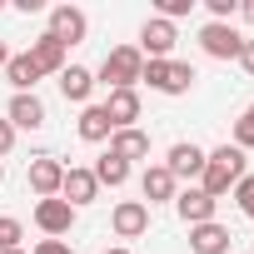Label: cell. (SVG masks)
Segmentation results:
<instances>
[{
    "label": "cell",
    "instance_id": "6da1fadb",
    "mask_svg": "<svg viewBox=\"0 0 254 254\" xmlns=\"http://www.w3.org/2000/svg\"><path fill=\"white\" fill-rule=\"evenodd\" d=\"M244 175H249V160H244V150H234V145H219V150H209V155H204L199 190H204L209 199H219V194H229V190H234Z\"/></svg>",
    "mask_w": 254,
    "mask_h": 254
},
{
    "label": "cell",
    "instance_id": "7a4b0ae2",
    "mask_svg": "<svg viewBox=\"0 0 254 254\" xmlns=\"http://www.w3.org/2000/svg\"><path fill=\"white\" fill-rule=\"evenodd\" d=\"M140 70H145V55H140L135 45H115V50L100 60L95 85H105V90H135V85H140Z\"/></svg>",
    "mask_w": 254,
    "mask_h": 254
},
{
    "label": "cell",
    "instance_id": "3957f363",
    "mask_svg": "<svg viewBox=\"0 0 254 254\" xmlns=\"http://www.w3.org/2000/svg\"><path fill=\"white\" fill-rule=\"evenodd\" d=\"M194 65H185V60H145V70H140V85H150V90H160V95H190L194 90Z\"/></svg>",
    "mask_w": 254,
    "mask_h": 254
},
{
    "label": "cell",
    "instance_id": "277c9868",
    "mask_svg": "<svg viewBox=\"0 0 254 254\" xmlns=\"http://www.w3.org/2000/svg\"><path fill=\"white\" fill-rule=\"evenodd\" d=\"M175 45H180V25H170V20H160V15H150L145 25H140V55L145 60H175Z\"/></svg>",
    "mask_w": 254,
    "mask_h": 254
},
{
    "label": "cell",
    "instance_id": "5b68a950",
    "mask_svg": "<svg viewBox=\"0 0 254 254\" xmlns=\"http://www.w3.org/2000/svg\"><path fill=\"white\" fill-rule=\"evenodd\" d=\"M45 35H55L65 50L70 45H80L85 35H90V15L80 10V5H50V30Z\"/></svg>",
    "mask_w": 254,
    "mask_h": 254
},
{
    "label": "cell",
    "instance_id": "8992f818",
    "mask_svg": "<svg viewBox=\"0 0 254 254\" xmlns=\"http://www.w3.org/2000/svg\"><path fill=\"white\" fill-rule=\"evenodd\" d=\"M60 199H65L70 209L95 204V199H100V180H95V170H90V165H70V170H65V185H60Z\"/></svg>",
    "mask_w": 254,
    "mask_h": 254
},
{
    "label": "cell",
    "instance_id": "52a82bcc",
    "mask_svg": "<svg viewBox=\"0 0 254 254\" xmlns=\"http://www.w3.org/2000/svg\"><path fill=\"white\" fill-rule=\"evenodd\" d=\"M75 214H80V209H70L60 194H55V199H40V204H35V229H40L45 239H65V234L75 229Z\"/></svg>",
    "mask_w": 254,
    "mask_h": 254
},
{
    "label": "cell",
    "instance_id": "ba28073f",
    "mask_svg": "<svg viewBox=\"0 0 254 254\" xmlns=\"http://www.w3.org/2000/svg\"><path fill=\"white\" fill-rule=\"evenodd\" d=\"M199 50L209 55V60H239V50H244V35L234 30V25H204L199 30Z\"/></svg>",
    "mask_w": 254,
    "mask_h": 254
},
{
    "label": "cell",
    "instance_id": "9c48e42d",
    "mask_svg": "<svg viewBox=\"0 0 254 254\" xmlns=\"http://www.w3.org/2000/svg\"><path fill=\"white\" fill-rule=\"evenodd\" d=\"M204 155H209L204 145H194V140H180V145H170V155H165L160 165H165L175 180H190V185H194V180H199V170H204Z\"/></svg>",
    "mask_w": 254,
    "mask_h": 254
},
{
    "label": "cell",
    "instance_id": "30bf717a",
    "mask_svg": "<svg viewBox=\"0 0 254 254\" xmlns=\"http://www.w3.org/2000/svg\"><path fill=\"white\" fill-rule=\"evenodd\" d=\"M110 229H115L120 239H140V234L150 229V204H145V199H120V204L110 209Z\"/></svg>",
    "mask_w": 254,
    "mask_h": 254
},
{
    "label": "cell",
    "instance_id": "8fae6325",
    "mask_svg": "<svg viewBox=\"0 0 254 254\" xmlns=\"http://www.w3.org/2000/svg\"><path fill=\"white\" fill-rule=\"evenodd\" d=\"M25 180H30V190H35L40 199H55L60 185H65V165H60L55 155H35L30 170H25Z\"/></svg>",
    "mask_w": 254,
    "mask_h": 254
},
{
    "label": "cell",
    "instance_id": "7c38bea8",
    "mask_svg": "<svg viewBox=\"0 0 254 254\" xmlns=\"http://www.w3.org/2000/svg\"><path fill=\"white\" fill-rule=\"evenodd\" d=\"M214 204H219V199H209L199 185H185V190L175 194V214H180L190 229H194V224H209V219H214Z\"/></svg>",
    "mask_w": 254,
    "mask_h": 254
},
{
    "label": "cell",
    "instance_id": "4fadbf2b",
    "mask_svg": "<svg viewBox=\"0 0 254 254\" xmlns=\"http://www.w3.org/2000/svg\"><path fill=\"white\" fill-rule=\"evenodd\" d=\"M140 194H145V204H175L180 180H175L165 165H145V175H140Z\"/></svg>",
    "mask_w": 254,
    "mask_h": 254
},
{
    "label": "cell",
    "instance_id": "5bb4252c",
    "mask_svg": "<svg viewBox=\"0 0 254 254\" xmlns=\"http://www.w3.org/2000/svg\"><path fill=\"white\" fill-rule=\"evenodd\" d=\"M5 120H10V130H45V100L40 95H10Z\"/></svg>",
    "mask_w": 254,
    "mask_h": 254
},
{
    "label": "cell",
    "instance_id": "9a60e30c",
    "mask_svg": "<svg viewBox=\"0 0 254 254\" xmlns=\"http://www.w3.org/2000/svg\"><path fill=\"white\" fill-rule=\"evenodd\" d=\"M105 115L115 130H135V120H140V90H110L105 95Z\"/></svg>",
    "mask_w": 254,
    "mask_h": 254
},
{
    "label": "cell",
    "instance_id": "2e32d148",
    "mask_svg": "<svg viewBox=\"0 0 254 254\" xmlns=\"http://www.w3.org/2000/svg\"><path fill=\"white\" fill-rule=\"evenodd\" d=\"M229 224L209 219V224H194L190 229V254H229Z\"/></svg>",
    "mask_w": 254,
    "mask_h": 254
},
{
    "label": "cell",
    "instance_id": "e0dca14e",
    "mask_svg": "<svg viewBox=\"0 0 254 254\" xmlns=\"http://www.w3.org/2000/svg\"><path fill=\"white\" fill-rule=\"evenodd\" d=\"M75 135H80L85 145H105V140L115 135V125H110L105 105H85V110H80V120H75Z\"/></svg>",
    "mask_w": 254,
    "mask_h": 254
},
{
    "label": "cell",
    "instance_id": "ac0fdd59",
    "mask_svg": "<svg viewBox=\"0 0 254 254\" xmlns=\"http://www.w3.org/2000/svg\"><path fill=\"white\" fill-rule=\"evenodd\" d=\"M30 60L40 65V75H60V70L70 65V50H65L55 35H40V40H30Z\"/></svg>",
    "mask_w": 254,
    "mask_h": 254
},
{
    "label": "cell",
    "instance_id": "d6986e66",
    "mask_svg": "<svg viewBox=\"0 0 254 254\" xmlns=\"http://www.w3.org/2000/svg\"><path fill=\"white\" fill-rule=\"evenodd\" d=\"M60 95H65L70 105H90V95H95V70L65 65V70H60Z\"/></svg>",
    "mask_w": 254,
    "mask_h": 254
},
{
    "label": "cell",
    "instance_id": "ffe728a7",
    "mask_svg": "<svg viewBox=\"0 0 254 254\" xmlns=\"http://www.w3.org/2000/svg\"><path fill=\"white\" fill-rule=\"evenodd\" d=\"M110 155H120L125 165L150 160V135L140 130V125H135V130H115V135H110Z\"/></svg>",
    "mask_w": 254,
    "mask_h": 254
},
{
    "label": "cell",
    "instance_id": "44dd1931",
    "mask_svg": "<svg viewBox=\"0 0 254 254\" xmlns=\"http://www.w3.org/2000/svg\"><path fill=\"white\" fill-rule=\"evenodd\" d=\"M0 75H5V80L15 85V95H35V85L45 80V75H40V65L30 60V50H25V55H10V65L0 70Z\"/></svg>",
    "mask_w": 254,
    "mask_h": 254
},
{
    "label": "cell",
    "instance_id": "7402d4cb",
    "mask_svg": "<svg viewBox=\"0 0 254 254\" xmlns=\"http://www.w3.org/2000/svg\"><path fill=\"white\" fill-rule=\"evenodd\" d=\"M90 170H95V180H100V190H105V185H110V190H120L125 180H130V165H125L120 155H110V150H105V155H100V160H95Z\"/></svg>",
    "mask_w": 254,
    "mask_h": 254
},
{
    "label": "cell",
    "instance_id": "603a6c76",
    "mask_svg": "<svg viewBox=\"0 0 254 254\" xmlns=\"http://www.w3.org/2000/svg\"><path fill=\"white\" fill-rule=\"evenodd\" d=\"M20 239H25V224H20L15 214H0V254H5V249H20Z\"/></svg>",
    "mask_w": 254,
    "mask_h": 254
},
{
    "label": "cell",
    "instance_id": "cb8c5ba5",
    "mask_svg": "<svg viewBox=\"0 0 254 254\" xmlns=\"http://www.w3.org/2000/svg\"><path fill=\"white\" fill-rule=\"evenodd\" d=\"M234 150H254V105H244V115L234 120Z\"/></svg>",
    "mask_w": 254,
    "mask_h": 254
},
{
    "label": "cell",
    "instance_id": "d4e9b609",
    "mask_svg": "<svg viewBox=\"0 0 254 254\" xmlns=\"http://www.w3.org/2000/svg\"><path fill=\"white\" fill-rule=\"evenodd\" d=\"M234 204H239V214L254 219V175H244V180L234 185Z\"/></svg>",
    "mask_w": 254,
    "mask_h": 254
},
{
    "label": "cell",
    "instance_id": "484cf974",
    "mask_svg": "<svg viewBox=\"0 0 254 254\" xmlns=\"http://www.w3.org/2000/svg\"><path fill=\"white\" fill-rule=\"evenodd\" d=\"M190 10H194V0H160V10H155V15L175 25V20H180V15H190Z\"/></svg>",
    "mask_w": 254,
    "mask_h": 254
},
{
    "label": "cell",
    "instance_id": "4316f807",
    "mask_svg": "<svg viewBox=\"0 0 254 254\" xmlns=\"http://www.w3.org/2000/svg\"><path fill=\"white\" fill-rule=\"evenodd\" d=\"M30 254H75V249H70V239H40Z\"/></svg>",
    "mask_w": 254,
    "mask_h": 254
},
{
    "label": "cell",
    "instance_id": "83f0119b",
    "mask_svg": "<svg viewBox=\"0 0 254 254\" xmlns=\"http://www.w3.org/2000/svg\"><path fill=\"white\" fill-rule=\"evenodd\" d=\"M10 150H15V130H10V120L0 115V160H5Z\"/></svg>",
    "mask_w": 254,
    "mask_h": 254
},
{
    "label": "cell",
    "instance_id": "f1b7e54d",
    "mask_svg": "<svg viewBox=\"0 0 254 254\" xmlns=\"http://www.w3.org/2000/svg\"><path fill=\"white\" fill-rule=\"evenodd\" d=\"M239 65H244V75H254V40H244V50H239Z\"/></svg>",
    "mask_w": 254,
    "mask_h": 254
},
{
    "label": "cell",
    "instance_id": "f546056e",
    "mask_svg": "<svg viewBox=\"0 0 254 254\" xmlns=\"http://www.w3.org/2000/svg\"><path fill=\"white\" fill-rule=\"evenodd\" d=\"M239 15H244V20L254 25V0H244V5H239Z\"/></svg>",
    "mask_w": 254,
    "mask_h": 254
},
{
    "label": "cell",
    "instance_id": "4dcf8cb0",
    "mask_svg": "<svg viewBox=\"0 0 254 254\" xmlns=\"http://www.w3.org/2000/svg\"><path fill=\"white\" fill-rule=\"evenodd\" d=\"M5 65H10V45H5V40H0V70H5Z\"/></svg>",
    "mask_w": 254,
    "mask_h": 254
},
{
    "label": "cell",
    "instance_id": "1f68e13d",
    "mask_svg": "<svg viewBox=\"0 0 254 254\" xmlns=\"http://www.w3.org/2000/svg\"><path fill=\"white\" fill-rule=\"evenodd\" d=\"M100 254H130V249H120V244H115V249H100Z\"/></svg>",
    "mask_w": 254,
    "mask_h": 254
},
{
    "label": "cell",
    "instance_id": "d6a6232c",
    "mask_svg": "<svg viewBox=\"0 0 254 254\" xmlns=\"http://www.w3.org/2000/svg\"><path fill=\"white\" fill-rule=\"evenodd\" d=\"M0 185H5V160H0Z\"/></svg>",
    "mask_w": 254,
    "mask_h": 254
},
{
    "label": "cell",
    "instance_id": "836d02e7",
    "mask_svg": "<svg viewBox=\"0 0 254 254\" xmlns=\"http://www.w3.org/2000/svg\"><path fill=\"white\" fill-rule=\"evenodd\" d=\"M5 254H25V249H5Z\"/></svg>",
    "mask_w": 254,
    "mask_h": 254
},
{
    "label": "cell",
    "instance_id": "e575fe53",
    "mask_svg": "<svg viewBox=\"0 0 254 254\" xmlns=\"http://www.w3.org/2000/svg\"><path fill=\"white\" fill-rule=\"evenodd\" d=\"M0 10H5V0H0Z\"/></svg>",
    "mask_w": 254,
    "mask_h": 254
}]
</instances>
